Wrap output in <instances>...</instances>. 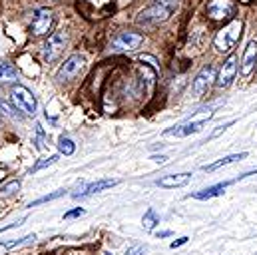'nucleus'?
<instances>
[{
  "instance_id": "obj_1",
  "label": "nucleus",
  "mask_w": 257,
  "mask_h": 255,
  "mask_svg": "<svg viewBox=\"0 0 257 255\" xmlns=\"http://www.w3.org/2000/svg\"><path fill=\"white\" fill-rule=\"evenodd\" d=\"M180 0H152L136 18L140 26H156L166 22L178 8Z\"/></svg>"
},
{
  "instance_id": "obj_2",
  "label": "nucleus",
  "mask_w": 257,
  "mask_h": 255,
  "mask_svg": "<svg viewBox=\"0 0 257 255\" xmlns=\"http://www.w3.org/2000/svg\"><path fill=\"white\" fill-rule=\"evenodd\" d=\"M241 28H243V22L237 18V20H231L227 26H223L215 38H213V46L217 52H229L241 38Z\"/></svg>"
},
{
  "instance_id": "obj_3",
  "label": "nucleus",
  "mask_w": 257,
  "mask_h": 255,
  "mask_svg": "<svg viewBox=\"0 0 257 255\" xmlns=\"http://www.w3.org/2000/svg\"><path fill=\"white\" fill-rule=\"evenodd\" d=\"M10 100H12L14 108L20 110V112H24L26 116H34V114H36L38 102H36L34 94H32L28 88H24V86H14V88L10 90Z\"/></svg>"
},
{
  "instance_id": "obj_4",
  "label": "nucleus",
  "mask_w": 257,
  "mask_h": 255,
  "mask_svg": "<svg viewBox=\"0 0 257 255\" xmlns=\"http://www.w3.org/2000/svg\"><path fill=\"white\" fill-rule=\"evenodd\" d=\"M66 42H68V34H66L64 30L54 32L52 36H48V40H46L44 46H42V60L48 64L54 62V60H58L60 54L64 52Z\"/></svg>"
},
{
  "instance_id": "obj_5",
  "label": "nucleus",
  "mask_w": 257,
  "mask_h": 255,
  "mask_svg": "<svg viewBox=\"0 0 257 255\" xmlns=\"http://www.w3.org/2000/svg\"><path fill=\"white\" fill-rule=\"evenodd\" d=\"M235 12V2L233 0H211L205 6V14L211 20H227Z\"/></svg>"
},
{
  "instance_id": "obj_6",
  "label": "nucleus",
  "mask_w": 257,
  "mask_h": 255,
  "mask_svg": "<svg viewBox=\"0 0 257 255\" xmlns=\"http://www.w3.org/2000/svg\"><path fill=\"white\" fill-rule=\"evenodd\" d=\"M84 64H86V60H84L82 54H72L68 60H64V64L60 66V70L56 72V80L58 82H68V80L76 78L82 72Z\"/></svg>"
},
{
  "instance_id": "obj_7",
  "label": "nucleus",
  "mask_w": 257,
  "mask_h": 255,
  "mask_svg": "<svg viewBox=\"0 0 257 255\" xmlns=\"http://www.w3.org/2000/svg\"><path fill=\"white\" fill-rule=\"evenodd\" d=\"M142 42H144V36L138 32H120L112 40V50L114 52H132V50L140 48Z\"/></svg>"
},
{
  "instance_id": "obj_8",
  "label": "nucleus",
  "mask_w": 257,
  "mask_h": 255,
  "mask_svg": "<svg viewBox=\"0 0 257 255\" xmlns=\"http://www.w3.org/2000/svg\"><path fill=\"white\" fill-rule=\"evenodd\" d=\"M213 80H215V70H213V66H205V68L195 76V80H193V84H192L193 96H195V98H201L203 94H207V90L211 88Z\"/></svg>"
},
{
  "instance_id": "obj_9",
  "label": "nucleus",
  "mask_w": 257,
  "mask_h": 255,
  "mask_svg": "<svg viewBox=\"0 0 257 255\" xmlns=\"http://www.w3.org/2000/svg\"><path fill=\"white\" fill-rule=\"evenodd\" d=\"M235 74H237V56L231 54L225 62L221 64L215 84H217L219 88H229V86L233 84V80H235Z\"/></svg>"
},
{
  "instance_id": "obj_10",
  "label": "nucleus",
  "mask_w": 257,
  "mask_h": 255,
  "mask_svg": "<svg viewBox=\"0 0 257 255\" xmlns=\"http://www.w3.org/2000/svg\"><path fill=\"white\" fill-rule=\"evenodd\" d=\"M52 28V12L48 8H40L34 18H32V24H30V32L34 36H44L48 34Z\"/></svg>"
},
{
  "instance_id": "obj_11",
  "label": "nucleus",
  "mask_w": 257,
  "mask_h": 255,
  "mask_svg": "<svg viewBox=\"0 0 257 255\" xmlns=\"http://www.w3.org/2000/svg\"><path fill=\"white\" fill-rule=\"evenodd\" d=\"M257 64V40H251L243 52V60H241V76L243 78H249L251 72L255 70Z\"/></svg>"
},
{
  "instance_id": "obj_12",
  "label": "nucleus",
  "mask_w": 257,
  "mask_h": 255,
  "mask_svg": "<svg viewBox=\"0 0 257 255\" xmlns=\"http://www.w3.org/2000/svg\"><path fill=\"white\" fill-rule=\"evenodd\" d=\"M118 184H120L118 180H100V182L88 184L84 188H78V190L72 193V197H86V195H92V193H100V191L108 190V188H114Z\"/></svg>"
},
{
  "instance_id": "obj_13",
  "label": "nucleus",
  "mask_w": 257,
  "mask_h": 255,
  "mask_svg": "<svg viewBox=\"0 0 257 255\" xmlns=\"http://www.w3.org/2000/svg\"><path fill=\"white\" fill-rule=\"evenodd\" d=\"M207 120H197V122H188V124H182V126L170 128L164 132V136H176V138H186V136H192V134H197L201 132L203 126H205Z\"/></svg>"
},
{
  "instance_id": "obj_14",
  "label": "nucleus",
  "mask_w": 257,
  "mask_h": 255,
  "mask_svg": "<svg viewBox=\"0 0 257 255\" xmlns=\"http://www.w3.org/2000/svg\"><path fill=\"white\" fill-rule=\"evenodd\" d=\"M190 180H192V174H188V172H186V174H172V176L160 178V180H158V186L172 190V188H182V186H186Z\"/></svg>"
},
{
  "instance_id": "obj_15",
  "label": "nucleus",
  "mask_w": 257,
  "mask_h": 255,
  "mask_svg": "<svg viewBox=\"0 0 257 255\" xmlns=\"http://www.w3.org/2000/svg\"><path fill=\"white\" fill-rule=\"evenodd\" d=\"M231 182H223V184H215V186H211V188H207V190H201V191H195L192 193V197L195 199H211V197H217V195H221L225 188L229 186Z\"/></svg>"
},
{
  "instance_id": "obj_16",
  "label": "nucleus",
  "mask_w": 257,
  "mask_h": 255,
  "mask_svg": "<svg viewBox=\"0 0 257 255\" xmlns=\"http://www.w3.org/2000/svg\"><path fill=\"white\" fill-rule=\"evenodd\" d=\"M245 158H247V154H231V156H225V158H221V160H217V162H213V164H209V166H203V170H205V172H215V170H219V168H223V166L235 164V162L245 160Z\"/></svg>"
},
{
  "instance_id": "obj_17",
  "label": "nucleus",
  "mask_w": 257,
  "mask_h": 255,
  "mask_svg": "<svg viewBox=\"0 0 257 255\" xmlns=\"http://www.w3.org/2000/svg\"><path fill=\"white\" fill-rule=\"evenodd\" d=\"M18 80V72L12 64L0 62V82H16Z\"/></svg>"
},
{
  "instance_id": "obj_18",
  "label": "nucleus",
  "mask_w": 257,
  "mask_h": 255,
  "mask_svg": "<svg viewBox=\"0 0 257 255\" xmlns=\"http://www.w3.org/2000/svg\"><path fill=\"white\" fill-rule=\"evenodd\" d=\"M160 223V217H158V213H156V209L154 207H150L146 213H144V219H142V225H144V229L146 231H152L156 225Z\"/></svg>"
},
{
  "instance_id": "obj_19",
  "label": "nucleus",
  "mask_w": 257,
  "mask_h": 255,
  "mask_svg": "<svg viewBox=\"0 0 257 255\" xmlns=\"http://www.w3.org/2000/svg\"><path fill=\"white\" fill-rule=\"evenodd\" d=\"M58 150H60V154H64V156H72V154L76 152V144H74L70 138L60 136V138H58Z\"/></svg>"
},
{
  "instance_id": "obj_20",
  "label": "nucleus",
  "mask_w": 257,
  "mask_h": 255,
  "mask_svg": "<svg viewBox=\"0 0 257 255\" xmlns=\"http://www.w3.org/2000/svg\"><path fill=\"white\" fill-rule=\"evenodd\" d=\"M36 239V235L34 233H30V235H24V237H20V239H10V241H0V245L2 247H6V249H12V247H18V245H24V243H30V241H34Z\"/></svg>"
},
{
  "instance_id": "obj_21",
  "label": "nucleus",
  "mask_w": 257,
  "mask_h": 255,
  "mask_svg": "<svg viewBox=\"0 0 257 255\" xmlns=\"http://www.w3.org/2000/svg\"><path fill=\"white\" fill-rule=\"evenodd\" d=\"M62 195H64V190H56V191H52V193H48V195H42V197H38V199L30 201V203H28V207H36V205H40V203H46V201L58 199V197H62Z\"/></svg>"
},
{
  "instance_id": "obj_22",
  "label": "nucleus",
  "mask_w": 257,
  "mask_h": 255,
  "mask_svg": "<svg viewBox=\"0 0 257 255\" xmlns=\"http://www.w3.org/2000/svg\"><path fill=\"white\" fill-rule=\"evenodd\" d=\"M58 160V156H50V158H42V160H38L32 168H30V174H36V172H40L42 168H48V166H52L54 162Z\"/></svg>"
},
{
  "instance_id": "obj_23",
  "label": "nucleus",
  "mask_w": 257,
  "mask_h": 255,
  "mask_svg": "<svg viewBox=\"0 0 257 255\" xmlns=\"http://www.w3.org/2000/svg\"><path fill=\"white\" fill-rule=\"evenodd\" d=\"M34 134H36V148L38 150H44L46 148V134H44V130H42V126L40 124H36L34 126Z\"/></svg>"
},
{
  "instance_id": "obj_24",
  "label": "nucleus",
  "mask_w": 257,
  "mask_h": 255,
  "mask_svg": "<svg viewBox=\"0 0 257 255\" xmlns=\"http://www.w3.org/2000/svg\"><path fill=\"white\" fill-rule=\"evenodd\" d=\"M18 190H20V182L12 180V182H8L6 186L0 188V193H14V191H18Z\"/></svg>"
},
{
  "instance_id": "obj_25",
  "label": "nucleus",
  "mask_w": 257,
  "mask_h": 255,
  "mask_svg": "<svg viewBox=\"0 0 257 255\" xmlns=\"http://www.w3.org/2000/svg\"><path fill=\"white\" fill-rule=\"evenodd\" d=\"M0 114H4V116H8V118H18V120L22 118V116H18V114H16L12 108H8V106H6L2 100H0Z\"/></svg>"
},
{
  "instance_id": "obj_26",
  "label": "nucleus",
  "mask_w": 257,
  "mask_h": 255,
  "mask_svg": "<svg viewBox=\"0 0 257 255\" xmlns=\"http://www.w3.org/2000/svg\"><path fill=\"white\" fill-rule=\"evenodd\" d=\"M80 215H84V209H82V207H76V209H72V211H68V213H64V219H72V217H80Z\"/></svg>"
},
{
  "instance_id": "obj_27",
  "label": "nucleus",
  "mask_w": 257,
  "mask_h": 255,
  "mask_svg": "<svg viewBox=\"0 0 257 255\" xmlns=\"http://www.w3.org/2000/svg\"><path fill=\"white\" fill-rule=\"evenodd\" d=\"M231 126H233V122H227V124H223V126H219V128H217V130H215V132H213V134H211V136H209V138H207V140H213V138H217V136H219L221 132H225L227 128H231Z\"/></svg>"
},
{
  "instance_id": "obj_28",
  "label": "nucleus",
  "mask_w": 257,
  "mask_h": 255,
  "mask_svg": "<svg viewBox=\"0 0 257 255\" xmlns=\"http://www.w3.org/2000/svg\"><path fill=\"white\" fill-rule=\"evenodd\" d=\"M144 253H146V249L142 245H132L128 251H126V255H144Z\"/></svg>"
},
{
  "instance_id": "obj_29",
  "label": "nucleus",
  "mask_w": 257,
  "mask_h": 255,
  "mask_svg": "<svg viewBox=\"0 0 257 255\" xmlns=\"http://www.w3.org/2000/svg\"><path fill=\"white\" fill-rule=\"evenodd\" d=\"M188 239H190V237H180V239H178V241H174L170 247H172V249H176V247H182V245H186V243H188Z\"/></svg>"
},
{
  "instance_id": "obj_30",
  "label": "nucleus",
  "mask_w": 257,
  "mask_h": 255,
  "mask_svg": "<svg viewBox=\"0 0 257 255\" xmlns=\"http://www.w3.org/2000/svg\"><path fill=\"white\" fill-rule=\"evenodd\" d=\"M22 223H24V217H22L20 221H14V223H8L6 227H0V233H2V231H8V229H12V227H18V225H22Z\"/></svg>"
},
{
  "instance_id": "obj_31",
  "label": "nucleus",
  "mask_w": 257,
  "mask_h": 255,
  "mask_svg": "<svg viewBox=\"0 0 257 255\" xmlns=\"http://www.w3.org/2000/svg\"><path fill=\"white\" fill-rule=\"evenodd\" d=\"M152 160H154L156 164H166L168 158H166V156H152Z\"/></svg>"
},
{
  "instance_id": "obj_32",
  "label": "nucleus",
  "mask_w": 257,
  "mask_h": 255,
  "mask_svg": "<svg viewBox=\"0 0 257 255\" xmlns=\"http://www.w3.org/2000/svg\"><path fill=\"white\" fill-rule=\"evenodd\" d=\"M172 235V231H160L158 233V237H170Z\"/></svg>"
},
{
  "instance_id": "obj_33",
  "label": "nucleus",
  "mask_w": 257,
  "mask_h": 255,
  "mask_svg": "<svg viewBox=\"0 0 257 255\" xmlns=\"http://www.w3.org/2000/svg\"><path fill=\"white\" fill-rule=\"evenodd\" d=\"M104 255H110V253H104Z\"/></svg>"
}]
</instances>
